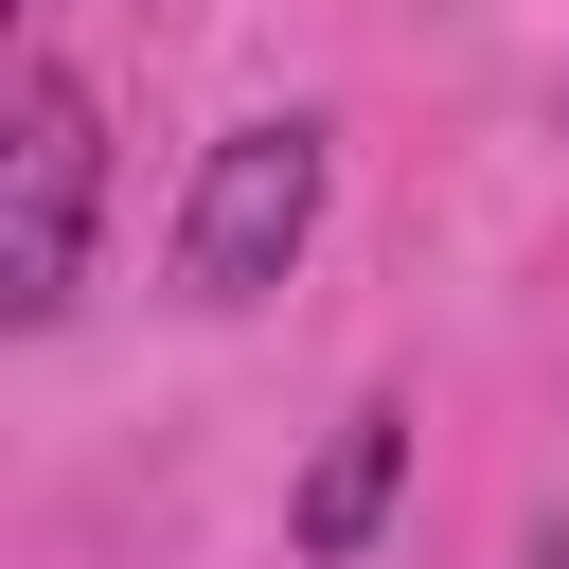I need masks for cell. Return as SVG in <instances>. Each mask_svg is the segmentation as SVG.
<instances>
[{"mask_svg": "<svg viewBox=\"0 0 569 569\" xmlns=\"http://www.w3.org/2000/svg\"><path fill=\"white\" fill-rule=\"evenodd\" d=\"M89 89L71 71H18V124H0V320H71V267H89Z\"/></svg>", "mask_w": 569, "mask_h": 569, "instance_id": "6da1fadb", "label": "cell"}, {"mask_svg": "<svg viewBox=\"0 0 569 569\" xmlns=\"http://www.w3.org/2000/svg\"><path fill=\"white\" fill-rule=\"evenodd\" d=\"M302 231H320V124H302V107H284V124H231V142L196 160L178 284H196V302H267V284L302 267Z\"/></svg>", "mask_w": 569, "mask_h": 569, "instance_id": "7a4b0ae2", "label": "cell"}, {"mask_svg": "<svg viewBox=\"0 0 569 569\" xmlns=\"http://www.w3.org/2000/svg\"><path fill=\"white\" fill-rule=\"evenodd\" d=\"M391 480H409V409H356V427H338V445L302 462V516H284V533H302V551L338 569V551H373V516H391Z\"/></svg>", "mask_w": 569, "mask_h": 569, "instance_id": "3957f363", "label": "cell"}]
</instances>
